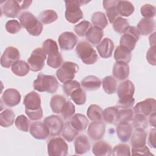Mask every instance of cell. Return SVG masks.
I'll list each match as a JSON object with an SVG mask.
<instances>
[{
	"mask_svg": "<svg viewBox=\"0 0 156 156\" xmlns=\"http://www.w3.org/2000/svg\"><path fill=\"white\" fill-rule=\"evenodd\" d=\"M23 104L25 105V113L30 120L37 121L42 118L43 109L38 93L32 91L27 94L24 98Z\"/></svg>",
	"mask_w": 156,
	"mask_h": 156,
	"instance_id": "cell-1",
	"label": "cell"
},
{
	"mask_svg": "<svg viewBox=\"0 0 156 156\" xmlns=\"http://www.w3.org/2000/svg\"><path fill=\"white\" fill-rule=\"evenodd\" d=\"M34 90L39 92H47L49 93H55L58 87L57 79L52 75H46L39 73L37 79L33 82Z\"/></svg>",
	"mask_w": 156,
	"mask_h": 156,
	"instance_id": "cell-2",
	"label": "cell"
},
{
	"mask_svg": "<svg viewBox=\"0 0 156 156\" xmlns=\"http://www.w3.org/2000/svg\"><path fill=\"white\" fill-rule=\"evenodd\" d=\"M20 23L27 32L33 36L40 35L43 30L41 23L30 12H24L18 17Z\"/></svg>",
	"mask_w": 156,
	"mask_h": 156,
	"instance_id": "cell-3",
	"label": "cell"
},
{
	"mask_svg": "<svg viewBox=\"0 0 156 156\" xmlns=\"http://www.w3.org/2000/svg\"><path fill=\"white\" fill-rule=\"evenodd\" d=\"M76 51L82 62L86 65H93L98 59V55L93 46L86 41H81L76 46Z\"/></svg>",
	"mask_w": 156,
	"mask_h": 156,
	"instance_id": "cell-4",
	"label": "cell"
},
{
	"mask_svg": "<svg viewBox=\"0 0 156 156\" xmlns=\"http://www.w3.org/2000/svg\"><path fill=\"white\" fill-rule=\"evenodd\" d=\"M89 1H65V18L66 20L72 24L77 23L81 20L83 16V12L80 9V7L88 3Z\"/></svg>",
	"mask_w": 156,
	"mask_h": 156,
	"instance_id": "cell-5",
	"label": "cell"
},
{
	"mask_svg": "<svg viewBox=\"0 0 156 156\" xmlns=\"http://www.w3.org/2000/svg\"><path fill=\"white\" fill-rule=\"evenodd\" d=\"M47 147L48 154L50 156H65L68 154V146L60 136L50 139L47 143Z\"/></svg>",
	"mask_w": 156,
	"mask_h": 156,
	"instance_id": "cell-6",
	"label": "cell"
},
{
	"mask_svg": "<svg viewBox=\"0 0 156 156\" xmlns=\"http://www.w3.org/2000/svg\"><path fill=\"white\" fill-rule=\"evenodd\" d=\"M78 70L79 66L76 63L66 62L57 70L56 76L60 82L65 83L68 80H73Z\"/></svg>",
	"mask_w": 156,
	"mask_h": 156,
	"instance_id": "cell-7",
	"label": "cell"
},
{
	"mask_svg": "<svg viewBox=\"0 0 156 156\" xmlns=\"http://www.w3.org/2000/svg\"><path fill=\"white\" fill-rule=\"evenodd\" d=\"M140 33L134 26H129L126 32L121 37L119 45L132 51L134 49L140 38Z\"/></svg>",
	"mask_w": 156,
	"mask_h": 156,
	"instance_id": "cell-8",
	"label": "cell"
},
{
	"mask_svg": "<svg viewBox=\"0 0 156 156\" xmlns=\"http://www.w3.org/2000/svg\"><path fill=\"white\" fill-rule=\"evenodd\" d=\"M46 58V54L41 48H37L30 54L27 59V63L30 70L34 72L41 71L44 66V61Z\"/></svg>",
	"mask_w": 156,
	"mask_h": 156,
	"instance_id": "cell-9",
	"label": "cell"
},
{
	"mask_svg": "<svg viewBox=\"0 0 156 156\" xmlns=\"http://www.w3.org/2000/svg\"><path fill=\"white\" fill-rule=\"evenodd\" d=\"M44 124L49 132V135L55 136L58 135L62 131L63 122L61 118L57 115H51L44 118Z\"/></svg>",
	"mask_w": 156,
	"mask_h": 156,
	"instance_id": "cell-10",
	"label": "cell"
},
{
	"mask_svg": "<svg viewBox=\"0 0 156 156\" xmlns=\"http://www.w3.org/2000/svg\"><path fill=\"white\" fill-rule=\"evenodd\" d=\"M20 53L18 49L14 46H9L4 51L1 57V65L4 68H9L14 63L19 60Z\"/></svg>",
	"mask_w": 156,
	"mask_h": 156,
	"instance_id": "cell-11",
	"label": "cell"
},
{
	"mask_svg": "<svg viewBox=\"0 0 156 156\" xmlns=\"http://www.w3.org/2000/svg\"><path fill=\"white\" fill-rule=\"evenodd\" d=\"M155 100L153 98H149L138 102L133 107V112L135 114H140L146 117L155 112Z\"/></svg>",
	"mask_w": 156,
	"mask_h": 156,
	"instance_id": "cell-12",
	"label": "cell"
},
{
	"mask_svg": "<svg viewBox=\"0 0 156 156\" xmlns=\"http://www.w3.org/2000/svg\"><path fill=\"white\" fill-rule=\"evenodd\" d=\"M1 11L5 16L16 18L21 10L19 1L8 0L1 2Z\"/></svg>",
	"mask_w": 156,
	"mask_h": 156,
	"instance_id": "cell-13",
	"label": "cell"
},
{
	"mask_svg": "<svg viewBox=\"0 0 156 156\" xmlns=\"http://www.w3.org/2000/svg\"><path fill=\"white\" fill-rule=\"evenodd\" d=\"M58 44L62 50H72L77 43L76 35L71 32H64L60 35L58 38Z\"/></svg>",
	"mask_w": 156,
	"mask_h": 156,
	"instance_id": "cell-14",
	"label": "cell"
},
{
	"mask_svg": "<svg viewBox=\"0 0 156 156\" xmlns=\"http://www.w3.org/2000/svg\"><path fill=\"white\" fill-rule=\"evenodd\" d=\"M135 93V85L133 82L129 80H126L118 86L117 94L119 100H127L133 98Z\"/></svg>",
	"mask_w": 156,
	"mask_h": 156,
	"instance_id": "cell-15",
	"label": "cell"
},
{
	"mask_svg": "<svg viewBox=\"0 0 156 156\" xmlns=\"http://www.w3.org/2000/svg\"><path fill=\"white\" fill-rule=\"evenodd\" d=\"M21 94L19 91L14 88H9L4 91L2 96L1 101L8 107H12L17 105L21 101Z\"/></svg>",
	"mask_w": 156,
	"mask_h": 156,
	"instance_id": "cell-16",
	"label": "cell"
},
{
	"mask_svg": "<svg viewBox=\"0 0 156 156\" xmlns=\"http://www.w3.org/2000/svg\"><path fill=\"white\" fill-rule=\"evenodd\" d=\"M31 135L37 140H45L49 136V132L46 126L41 121L33 122L29 129Z\"/></svg>",
	"mask_w": 156,
	"mask_h": 156,
	"instance_id": "cell-17",
	"label": "cell"
},
{
	"mask_svg": "<svg viewBox=\"0 0 156 156\" xmlns=\"http://www.w3.org/2000/svg\"><path fill=\"white\" fill-rule=\"evenodd\" d=\"M105 131V125L101 121H93L88 128V135L93 140H99L101 139Z\"/></svg>",
	"mask_w": 156,
	"mask_h": 156,
	"instance_id": "cell-18",
	"label": "cell"
},
{
	"mask_svg": "<svg viewBox=\"0 0 156 156\" xmlns=\"http://www.w3.org/2000/svg\"><path fill=\"white\" fill-rule=\"evenodd\" d=\"M96 49L101 57L107 58L112 56L113 49L114 43L108 38H104L96 46Z\"/></svg>",
	"mask_w": 156,
	"mask_h": 156,
	"instance_id": "cell-19",
	"label": "cell"
},
{
	"mask_svg": "<svg viewBox=\"0 0 156 156\" xmlns=\"http://www.w3.org/2000/svg\"><path fill=\"white\" fill-rule=\"evenodd\" d=\"M112 73L114 77L119 80H124L129 76V66L127 63L116 62L113 65Z\"/></svg>",
	"mask_w": 156,
	"mask_h": 156,
	"instance_id": "cell-20",
	"label": "cell"
},
{
	"mask_svg": "<svg viewBox=\"0 0 156 156\" xmlns=\"http://www.w3.org/2000/svg\"><path fill=\"white\" fill-rule=\"evenodd\" d=\"M118 1H119L116 0H106L103 1V7L106 10V15L111 24H112L119 15L117 9Z\"/></svg>",
	"mask_w": 156,
	"mask_h": 156,
	"instance_id": "cell-21",
	"label": "cell"
},
{
	"mask_svg": "<svg viewBox=\"0 0 156 156\" xmlns=\"http://www.w3.org/2000/svg\"><path fill=\"white\" fill-rule=\"evenodd\" d=\"M90 147L89 139L85 135H80L76 138L74 141L76 154H84L90 149Z\"/></svg>",
	"mask_w": 156,
	"mask_h": 156,
	"instance_id": "cell-22",
	"label": "cell"
},
{
	"mask_svg": "<svg viewBox=\"0 0 156 156\" xmlns=\"http://www.w3.org/2000/svg\"><path fill=\"white\" fill-rule=\"evenodd\" d=\"M136 29L142 35L151 34L155 29V21L152 18H142L138 22Z\"/></svg>",
	"mask_w": 156,
	"mask_h": 156,
	"instance_id": "cell-23",
	"label": "cell"
},
{
	"mask_svg": "<svg viewBox=\"0 0 156 156\" xmlns=\"http://www.w3.org/2000/svg\"><path fill=\"white\" fill-rule=\"evenodd\" d=\"M116 130L118 138L123 143L129 140L133 132V128L129 122L118 123Z\"/></svg>",
	"mask_w": 156,
	"mask_h": 156,
	"instance_id": "cell-24",
	"label": "cell"
},
{
	"mask_svg": "<svg viewBox=\"0 0 156 156\" xmlns=\"http://www.w3.org/2000/svg\"><path fill=\"white\" fill-rule=\"evenodd\" d=\"M147 138V133L144 129H135L133 132L132 138L130 140V144L133 148H137L143 147L146 145Z\"/></svg>",
	"mask_w": 156,
	"mask_h": 156,
	"instance_id": "cell-25",
	"label": "cell"
},
{
	"mask_svg": "<svg viewBox=\"0 0 156 156\" xmlns=\"http://www.w3.org/2000/svg\"><path fill=\"white\" fill-rule=\"evenodd\" d=\"M92 152L96 156H110L112 154V148L107 142L99 141L94 144Z\"/></svg>",
	"mask_w": 156,
	"mask_h": 156,
	"instance_id": "cell-26",
	"label": "cell"
},
{
	"mask_svg": "<svg viewBox=\"0 0 156 156\" xmlns=\"http://www.w3.org/2000/svg\"><path fill=\"white\" fill-rule=\"evenodd\" d=\"M104 36L103 29L97 27L91 26L85 34L86 39L93 45L99 44Z\"/></svg>",
	"mask_w": 156,
	"mask_h": 156,
	"instance_id": "cell-27",
	"label": "cell"
},
{
	"mask_svg": "<svg viewBox=\"0 0 156 156\" xmlns=\"http://www.w3.org/2000/svg\"><path fill=\"white\" fill-rule=\"evenodd\" d=\"M70 124L76 130L80 132L85 130L87 129L89 124V121L84 115L76 113L71 118Z\"/></svg>",
	"mask_w": 156,
	"mask_h": 156,
	"instance_id": "cell-28",
	"label": "cell"
},
{
	"mask_svg": "<svg viewBox=\"0 0 156 156\" xmlns=\"http://www.w3.org/2000/svg\"><path fill=\"white\" fill-rule=\"evenodd\" d=\"M81 85L86 90L94 91L100 88L101 81L95 76L89 75L81 81Z\"/></svg>",
	"mask_w": 156,
	"mask_h": 156,
	"instance_id": "cell-29",
	"label": "cell"
},
{
	"mask_svg": "<svg viewBox=\"0 0 156 156\" xmlns=\"http://www.w3.org/2000/svg\"><path fill=\"white\" fill-rule=\"evenodd\" d=\"M114 58L116 62H123L128 63L131 60V51L127 48L119 45L115 49Z\"/></svg>",
	"mask_w": 156,
	"mask_h": 156,
	"instance_id": "cell-30",
	"label": "cell"
},
{
	"mask_svg": "<svg viewBox=\"0 0 156 156\" xmlns=\"http://www.w3.org/2000/svg\"><path fill=\"white\" fill-rule=\"evenodd\" d=\"M30 68L28 64L24 60H19L12 66V71L16 76L23 77L26 76Z\"/></svg>",
	"mask_w": 156,
	"mask_h": 156,
	"instance_id": "cell-31",
	"label": "cell"
},
{
	"mask_svg": "<svg viewBox=\"0 0 156 156\" xmlns=\"http://www.w3.org/2000/svg\"><path fill=\"white\" fill-rule=\"evenodd\" d=\"M87 115L91 121H101L103 117V110L96 104H91L87 109Z\"/></svg>",
	"mask_w": 156,
	"mask_h": 156,
	"instance_id": "cell-32",
	"label": "cell"
},
{
	"mask_svg": "<svg viewBox=\"0 0 156 156\" xmlns=\"http://www.w3.org/2000/svg\"><path fill=\"white\" fill-rule=\"evenodd\" d=\"M15 115L12 110L5 109L0 114V125L4 127H8L13 125Z\"/></svg>",
	"mask_w": 156,
	"mask_h": 156,
	"instance_id": "cell-33",
	"label": "cell"
},
{
	"mask_svg": "<svg viewBox=\"0 0 156 156\" xmlns=\"http://www.w3.org/2000/svg\"><path fill=\"white\" fill-rule=\"evenodd\" d=\"M117 9L119 15L127 17L133 13L135 7L130 1H119L117 4Z\"/></svg>",
	"mask_w": 156,
	"mask_h": 156,
	"instance_id": "cell-34",
	"label": "cell"
},
{
	"mask_svg": "<svg viewBox=\"0 0 156 156\" xmlns=\"http://www.w3.org/2000/svg\"><path fill=\"white\" fill-rule=\"evenodd\" d=\"M79 134V131L76 130L70 124V122H66L63 124L62 131V136L68 142H71L74 140L76 136Z\"/></svg>",
	"mask_w": 156,
	"mask_h": 156,
	"instance_id": "cell-35",
	"label": "cell"
},
{
	"mask_svg": "<svg viewBox=\"0 0 156 156\" xmlns=\"http://www.w3.org/2000/svg\"><path fill=\"white\" fill-rule=\"evenodd\" d=\"M66 100L62 95L56 94L52 97L50 101V107L52 111L57 114L60 113L62 108Z\"/></svg>",
	"mask_w": 156,
	"mask_h": 156,
	"instance_id": "cell-36",
	"label": "cell"
},
{
	"mask_svg": "<svg viewBox=\"0 0 156 156\" xmlns=\"http://www.w3.org/2000/svg\"><path fill=\"white\" fill-rule=\"evenodd\" d=\"M91 22L94 26H97L102 29L108 25V20L104 13L96 12L91 16Z\"/></svg>",
	"mask_w": 156,
	"mask_h": 156,
	"instance_id": "cell-37",
	"label": "cell"
},
{
	"mask_svg": "<svg viewBox=\"0 0 156 156\" xmlns=\"http://www.w3.org/2000/svg\"><path fill=\"white\" fill-rule=\"evenodd\" d=\"M102 87L107 94H113L116 91L117 87L116 79L111 76L105 77L102 80Z\"/></svg>",
	"mask_w": 156,
	"mask_h": 156,
	"instance_id": "cell-38",
	"label": "cell"
},
{
	"mask_svg": "<svg viewBox=\"0 0 156 156\" xmlns=\"http://www.w3.org/2000/svg\"><path fill=\"white\" fill-rule=\"evenodd\" d=\"M58 18L57 13L53 10H45L41 12L38 16L40 21L44 24H48L55 21Z\"/></svg>",
	"mask_w": 156,
	"mask_h": 156,
	"instance_id": "cell-39",
	"label": "cell"
},
{
	"mask_svg": "<svg viewBox=\"0 0 156 156\" xmlns=\"http://www.w3.org/2000/svg\"><path fill=\"white\" fill-rule=\"evenodd\" d=\"M63 63V58L61 53L58 51L48 55L47 65L52 68H59Z\"/></svg>",
	"mask_w": 156,
	"mask_h": 156,
	"instance_id": "cell-40",
	"label": "cell"
},
{
	"mask_svg": "<svg viewBox=\"0 0 156 156\" xmlns=\"http://www.w3.org/2000/svg\"><path fill=\"white\" fill-rule=\"evenodd\" d=\"M118 109L116 107H109L103 111V118L109 124H115L116 122Z\"/></svg>",
	"mask_w": 156,
	"mask_h": 156,
	"instance_id": "cell-41",
	"label": "cell"
},
{
	"mask_svg": "<svg viewBox=\"0 0 156 156\" xmlns=\"http://www.w3.org/2000/svg\"><path fill=\"white\" fill-rule=\"evenodd\" d=\"M133 113V110L132 108H122L118 112L116 122L118 123L129 122L132 119Z\"/></svg>",
	"mask_w": 156,
	"mask_h": 156,
	"instance_id": "cell-42",
	"label": "cell"
},
{
	"mask_svg": "<svg viewBox=\"0 0 156 156\" xmlns=\"http://www.w3.org/2000/svg\"><path fill=\"white\" fill-rule=\"evenodd\" d=\"M112 24L115 31L119 34H124L130 26L128 21L126 18L119 16L117 18Z\"/></svg>",
	"mask_w": 156,
	"mask_h": 156,
	"instance_id": "cell-43",
	"label": "cell"
},
{
	"mask_svg": "<svg viewBox=\"0 0 156 156\" xmlns=\"http://www.w3.org/2000/svg\"><path fill=\"white\" fill-rule=\"evenodd\" d=\"M70 96L73 102L77 105H82L84 104L86 102V93L81 88H79L75 90L71 94Z\"/></svg>",
	"mask_w": 156,
	"mask_h": 156,
	"instance_id": "cell-44",
	"label": "cell"
},
{
	"mask_svg": "<svg viewBox=\"0 0 156 156\" xmlns=\"http://www.w3.org/2000/svg\"><path fill=\"white\" fill-rule=\"evenodd\" d=\"M75 111L76 109L74 105L70 101H67L64 104L60 113L63 119L65 120H67L74 115Z\"/></svg>",
	"mask_w": 156,
	"mask_h": 156,
	"instance_id": "cell-45",
	"label": "cell"
},
{
	"mask_svg": "<svg viewBox=\"0 0 156 156\" xmlns=\"http://www.w3.org/2000/svg\"><path fill=\"white\" fill-rule=\"evenodd\" d=\"M15 124L16 127L20 130H21L25 132H27L29 131L30 121L24 115H21L18 116L15 121Z\"/></svg>",
	"mask_w": 156,
	"mask_h": 156,
	"instance_id": "cell-46",
	"label": "cell"
},
{
	"mask_svg": "<svg viewBox=\"0 0 156 156\" xmlns=\"http://www.w3.org/2000/svg\"><path fill=\"white\" fill-rule=\"evenodd\" d=\"M132 120L133 126L135 129H141L144 130L147 128L148 122L146 116L140 114H135V115L133 116Z\"/></svg>",
	"mask_w": 156,
	"mask_h": 156,
	"instance_id": "cell-47",
	"label": "cell"
},
{
	"mask_svg": "<svg viewBox=\"0 0 156 156\" xmlns=\"http://www.w3.org/2000/svg\"><path fill=\"white\" fill-rule=\"evenodd\" d=\"M42 49L48 55L58 51V47L57 43L55 42V41L51 38L46 39L43 43Z\"/></svg>",
	"mask_w": 156,
	"mask_h": 156,
	"instance_id": "cell-48",
	"label": "cell"
},
{
	"mask_svg": "<svg viewBox=\"0 0 156 156\" xmlns=\"http://www.w3.org/2000/svg\"><path fill=\"white\" fill-rule=\"evenodd\" d=\"M91 27V24L89 21L83 20L74 26V30L79 37H83Z\"/></svg>",
	"mask_w": 156,
	"mask_h": 156,
	"instance_id": "cell-49",
	"label": "cell"
},
{
	"mask_svg": "<svg viewBox=\"0 0 156 156\" xmlns=\"http://www.w3.org/2000/svg\"><path fill=\"white\" fill-rule=\"evenodd\" d=\"M63 90L65 94L68 96H70L71 94L76 89L80 88L79 82L75 80H70L65 83L62 86Z\"/></svg>",
	"mask_w": 156,
	"mask_h": 156,
	"instance_id": "cell-50",
	"label": "cell"
},
{
	"mask_svg": "<svg viewBox=\"0 0 156 156\" xmlns=\"http://www.w3.org/2000/svg\"><path fill=\"white\" fill-rule=\"evenodd\" d=\"M113 155L114 156H127L130 155V147L124 144H119L116 145L113 149Z\"/></svg>",
	"mask_w": 156,
	"mask_h": 156,
	"instance_id": "cell-51",
	"label": "cell"
},
{
	"mask_svg": "<svg viewBox=\"0 0 156 156\" xmlns=\"http://www.w3.org/2000/svg\"><path fill=\"white\" fill-rule=\"evenodd\" d=\"M140 12L143 16L146 18H152L155 16L156 9L155 7L151 4H146L143 5L140 9Z\"/></svg>",
	"mask_w": 156,
	"mask_h": 156,
	"instance_id": "cell-52",
	"label": "cell"
},
{
	"mask_svg": "<svg viewBox=\"0 0 156 156\" xmlns=\"http://www.w3.org/2000/svg\"><path fill=\"white\" fill-rule=\"evenodd\" d=\"M5 27L6 30L12 34H15L21 29V25L20 23L16 20H11L8 21L5 23Z\"/></svg>",
	"mask_w": 156,
	"mask_h": 156,
	"instance_id": "cell-53",
	"label": "cell"
},
{
	"mask_svg": "<svg viewBox=\"0 0 156 156\" xmlns=\"http://www.w3.org/2000/svg\"><path fill=\"white\" fill-rule=\"evenodd\" d=\"M146 59L148 63L152 65H156L155 62V46H151L146 54Z\"/></svg>",
	"mask_w": 156,
	"mask_h": 156,
	"instance_id": "cell-54",
	"label": "cell"
},
{
	"mask_svg": "<svg viewBox=\"0 0 156 156\" xmlns=\"http://www.w3.org/2000/svg\"><path fill=\"white\" fill-rule=\"evenodd\" d=\"M132 154H141V155H154L149 151V148L145 145L143 147H137V148H132Z\"/></svg>",
	"mask_w": 156,
	"mask_h": 156,
	"instance_id": "cell-55",
	"label": "cell"
},
{
	"mask_svg": "<svg viewBox=\"0 0 156 156\" xmlns=\"http://www.w3.org/2000/svg\"><path fill=\"white\" fill-rule=\"evenodd\" d=\"M135 104V99L133 98L127 100H119L117 106L121 108H130Z\"/></svg>",
	"mask_w": 156,
	"mask_h": 156,
	"instance_id": "cell-56",
	"label": "cell"
},
{
	"mask_svg": "<svg viewBox=\"0 0 156 156\" xmlns=\"http://www.w3.org/2000/svg\"><path fill=\"white\" fill-rule=\"evenodd\" d=\"M155 132L156 130L155 128L152 129L150 131L149 137H148V144L149 146L152 148H155L156 147V144H155Z\"/></svg>",
	"mask_w": 156,
	"mask_h": 156,
	"instance_id": "cell-57",
	"label": "cell"
},
{
	"mask_svg": "<svg viewBox=\"0 0 156 156\" xmlns=\"http://www.w3.org/2000/svg\"><path fill=\"white\" fill-rule=\"evenodd\" d=\"M20 6L22 9H26L28 8L32 4V1H19Z\"/></svg>",
	"mask_w": 156,
	"mask_h": 156,
	"instance_id": "cell-58",
	"label": "cell"
},
{
	"mask_svg": "<svg viewBox=\"0 0 156 156\" xmlns=\"http://www.w3.org/2000/svg\"><path fill=\"white\" fill-rule=\"evenodd\" d=\"M149 122L151 126H153L154 127H155V112H154L150 115L149 118Z\"/></svg>",
	"mask_w": 156,
	"mask_h": 156,
	"instance_id": "cell-59",
	"label": "cell"
},
{
	"mask_svg": "<svg viewBox=\"0 0 156 156\" xmlns=\"http://www.w3.org/2000/svg\"><path fill=\"white\" fill-rule=\"evenodd\" d=\"M155 32H154L150 37H149V43L151 46H155Z\"/></svg>",
	"mask_w": 156,
	"mask_h": 156,
	"instance_id": "cell-60",
	"label": "cell"
}]
</instances>
